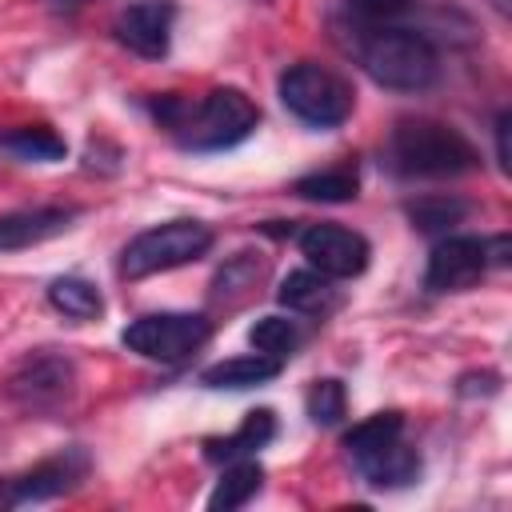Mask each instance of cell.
<instances>
[{
    "label": "cell",
    "mask_w": 512,
    "mask_h": 512,
    "mask_svg": "<svg viewBox=\"0 0 512 512\" xmlns=\"http://www.w3.org/2000/svg\"><path fill=\"white\" fill-rule=\"evenodd\" d=\"M496 160H500V168L508 172V112L496 116Z\"/></svg>",
    "instance_id": "25"
},
{
    "label": "cell",
    "mask_w": 512,
    "mask_h": 512,
    "mask_svg": "<svg viewBox=\"0 0 512 512\" xmlns=\"http://www.w3.org/2000/svg\"><path fill=\"white\" fill-rule=\"evenodd\" d=\"M348 8L360 16V24H388L412 8V0H348Z\"/></svg>",
    "instance_id": "24"
},
{
    "label": "cell",
    "mask_w": 512,
    "mask_h": 512,
    "mask_svg": "<svg viewBox=\"0 0 512 512\" xmlns=\"http://www.w3.org/2000/svg\"><path fill=\"white\" fill-rule=\"evenodd\" d=\"M384 164L400 180H448L480 168V152L460 128L416 116V120H400L388 132Z\"/></svg>",
    "instance_id": "3"
},
{
    "label": "cell",
    "mask_w": 512,
    "mask_h": 512,
    "mask_svg": "<svg viewBox=\"0 0 512 512\" xmlns=\"http://www.w3.org/2000/svg\"><path fill=\"white\" fill-rule=\"evenodd\" d=\"M276 92H280V104L312 128H336L356 108L352 84L340 72L320 64H292L288 72H280Z\"/></svg>",
    "instance_id": "6"
},
{
    "label": "cell",
    "mask_w": 512,
    "mask_h": 512,
    "mask_svg": "<svg viewBox=\"0 0 512 512\" xmlns=\"http://www.w3.org/2000/svg\"><path fill=\"white\" fill-rule=\"evenodd\" d=\"M260 484H264V468H260L252 456L228 460L220 484H216L212 496H208V508H212V512H220V508H224V512H228V508H244V504L260 492Z\"/></svg>",
    "instance_id": "19"
},
{
    "label": "cell",
    "mask_w": 512,
    "mask_h": 512,
    "mask_svg": "<svg viewBox=\"0 0 512 512\" xmlns=\"http://www.w3.org/2000/svg\"><path fill=\"white\" fill-rule=\"evenodd\" d=\"M304 404H308L312 424L332 428V424H340V420H344V412H348V392H344V384H340V380L324 376V380H312V388H308Z\"/></svg>",
    "instance_id": "23"
},
{
    "label": "cell",
    "mask_w": 512,
    "mask_h": 512,
    "mask_svg": "<svg viewBox=\"0 0 512 512\" xmlns=\"http://www.w3.org/2000/svg\"><path fill=\"white\" fill-rule=\"evenodd\" d=\"M280 360H272V356H264V352H248V356H228V360H220V364H208L204 372H200V384L204 388H260V384H268V380H276L280 376Z\"/></svg>",
    "instance_id": "14"
},
{
    "label": "cell",
    "mask_w": 512,
    "mask_h": 512,
    "mask_svg": "<svg viewBox=\"0 0 512 512\" xmlns=\"http://www.w3.org/2000/svg\"><path fill=\"white\" fill-rule=\"evenodd\" d=\"M76 220V208L64 204H40V208H16L0 216V252H16V248H32L44 244L60 232H68Z\"/></svg>",
    "instance_id": "13"
},
{
    "label": "cell",
    "mask_w": 512,
    "mask_h": 512,
    "mask_svg": "<svg viewBox=\"0 0 512 512\" xmlns=\"http://www.w3.org/2000/svg\"><path fill=\"white\" fill-rule=\"evenodd\" d=\"M292 192L300 200H316V204H348L360 192V176H356L352 164H340V168H324V172L300 176L292 184Z\"/></svg>",
    "instance_id": "20"
},
{
    "label": "cell",
    "mask_w": 512,
    "mask_h": 512,
    "mask_svg": "<svg viewBox=\"0 0 512 512\" xmlns=\"http://www.w3.org/2000/svg\"><path fill=\"white\" fill-rule=\"evenodd\" d=\"M208 336H212V324L200 312H148L120 332V344L144 360L180 364L196 348H204Z\"/></svg>",
    "instance_id": "7"
},
{
    "label": "cell",
    "mask_w": 512,
    "mask_h": 512,
    "mask_svg": "<svg viewBox=\"0 0 512 512\" xmlns=\"http://www.w3.org/2000/svg\"><path fill=\"white\" fill-rule=\"evenodd\" d=\"M0 152L20 164H56L68 156V144L48 124H20V128L0 132Z\"/></svg>",
    "instance_id": "16"
},
{
    "label": "cell",
    "mask_w": 512,
    "mask_h": 512,
    "mask_svg": "<svg viewBox=\"0 0 512 512\" xmlns=\"http://www.w3.org/2000/svg\"><path fill=\"white\" fill-rule=\"evenodd\" d=\"M352 52L360 68L388 92H424L440 76V52L416 28L360 24L352 36Z\"/></svg>",
    "instance_id": "2"
},
{
    "label": "cell",
    "mask_w": 512,
    "mask_h": 512,
    "mask_svg": "<svg viewBox=\"0 0 512 512\" xmlns=\"http://www.w3.org/2000/svg\"><path fill=\"white\" fill-rule=\"evenodd\" d=\"M4 392L8 400L20 408V412H32V416H44V412H56L72 400L76 392V364L60 352H28L4 380Z\"/></svg>",
    "instance_id": "8"
},
{
    "label": "cell",
    "mask_w": 512,
    "mask_h": 512,
    "mask_svg": "<svg viewBox=\"0 0 512 512\" xmlns=\"http://www.w3.org/2000/svg\"><path fill=\"white\" fill-rule=\"evenodd\" d=\"M172 24H176L172 0H128L112 20V36L132 56L160 60L172 48Z\"/></svg>",
    "instance_id": "11"
},
{
    "label": "cell",
    "mask_w": 512,
    "mask_h": 512,
    "mask_svg": "<svg viewBox=\"0 0 512 512\" xmlns=\"http://www.w3.org/2000/svg\"><path fill=\"white\" fill-rule=\"evenodd\" d=\"M88 476V452L84 448H64L24 472H12L0 480V512L8 508H24V504H44L56 496H68L72 488H80Z\"/></svg>",
    "instance_id": "9"
},
{
    "label": "cell",
    "mask_w": 512,
    "mask_h": 512,
    "mask_svg": "<svg viewBox=\"0 0 512 512\" xmlns=\"http://www.w3.org/2000/svg\"><path fill=\"white\" fill-rule=\"evenodd\" d=\"M256 4H268V0H256Z\"/></svg>",
    "instance_id": "27"
},
{
    "label": "cell",
    "mask_w": 512,
    "mask_h": 512,
    "mask_svg": "<svg viewBox=\"0 0 512 512\" xmlns=\"http://www.w3.org/2000/svg\"><path fill=\"white\" fill-rule=\"evenodd\" d=\"M152 112L172 132V140L192 152L236 148L260 124V108L252 104V96L244 88H212L196 104L184 96H160Z\"/></svg>",
    "instance_id": "1"
},
{
    "label": "cell",
    "mask_w": 512,
    "mask_h": 512,
    "mask_svg": "<svg viewBox=\"0 0 512 512\" xmlns=\"http://www.w3.org/2000/svg\"><path fill=\"white\" fill-rule=\"evenodd\" d=\"M248 344L256 348V352H264V356H272V360H288L292 352H296V344H300V328L292 324V320H284V316H260L252 328H248Z\"/></svg>",
    "instance_id": "22"
},
{
    "label": "cell",
    "mask_w": 512,
    "mask_h": 512,
    "mask_svg": "<svg viewBox=\"0 0 512 512\" xmlns=\"http://www.w3.org/2000/svg\"><path fill=\"white\" fill-rule=\"evenodd\" d=\"M48 304L60 312V316H68V320H96L100 312H104V296H100V288L92 284V280H84V276H56L52 284H48Z\"/></svg>",
    "instance_id": "18"
},
{
    "label": "cell",
    "mask_w": 512,
    "mask_h": 512,
    "mask_svg": "<svg viewBox=\"0 0 512 512\" xmlns=\"http://www.w3.org/2000/svg\"><path fill=\"white\" fill-rule=\"evenodd\" d=\"M272 436H276V416H272V408H252V412L240 420L236 432H228V436H220V440H208V444H204V456L216 460V464H224V460H244V456L260 452Z\"/></svg>",
    "instance_id": "15"
},
{
    "label": "cell",
    "mask_w": 512,
    "mask_h": 512,
    "mask_svg": "<svg viewBox=\"0 0 512 512\" xmlns=\"http://www.w3.org/2000/svg\"><path fill=\"white\" fill-rule=\"evenodd\" d=\"M404 212H408L412 228H420V232H448L452 224H460L468 216V204L456 196H420Z\"/></svg>",
    "instance_id": "21"
},
{
    "label": "cell",
    "mask_w": 512,
    "mask_h": 512,
    "mask_svg": "<svg viewBox=\"0 0 512 512\" xmlns=\"http://www.w3.org/2000/svg\"><path fill=\"white\" fill-rule=\"evenodd\" d=\"M488 272V248L480 236H444L424 268L428 292H464Z\"/></svg>",
    "instance_id": "12"
},
{
    "label": "cell",
    "mask_w": 512,
    "mask_h": 512,
    "mask_svg": "<svg viewBox=\"0 0 512 512\" xmlns=\"http://www.w3.org/2000/svg\"><path fill=\"white\" fill-rule=\"evenodd\" d=\"M52 8H80V4H88V0H48Z\"/></svg>",
    "instance_id": "26"
},
{
    "label": "cell",
    "mask_w": 512,
    "mask_h": 512,
    "mask_svg": "<svg viewBox=\"0 0 512 512\" xmlns=\"http://www.w3.org/2000/svg\"><path fill=\"white\" fill-rule=\"evenodd\" d=\"M276 300H280L288 312L320 316V312H328V308L336 304V288H332V280H328L324 272H316V268H296V272H288V276L280 280Z\"/></svg>",
    "instance_id": "17"
},
{
    "label": "cell",
    "mask_w": 512,
    "mask_h": 512,
    "mask_svg": "<svg viewBox=\"0 0 512 512\" xmlns=\"http://www.w3.org/2000/svg\"><path fill=\"white\" fill-rule=\"evenodd\" d=\"M296 244H300L304 260L316 272H324L328 280H352V276H360L368 268V256H372L368 240L360 232L344 228V224H308V228H300Z\"/></svg>",
    "instance_id": "10"
},
{
    "label": "cell",
    "mask_w": 512,
    "mask_h": 512,
    "mask_svg": "<svg viewBox=\"0 0 512 512\" xmlns=\"http://www.w3.org/2000/svg\"><path fill=\"white\" fill-rule=\"evenodd\" d=\"M344 452L372 488H408L420 476V452L404 444L400 412H376L352 424L344 432Z\"/></svg>",
    "instance_id": "4"
},
{
    "label": "cell",
    "mask_w": 512,
    "mask_h": 512,
    "mask_svg": "<svg viewBox=\"0 0 512 512\" xmlns=\"http://www.w3.org/2000/svg\"><path fill=\"white\" fill-rule=\"evenodd\" d=\"M212 248V228L200 220H164L156 228H144L132 236L120 252V276L124 280H144L156 272L184 268L200 260Z\"/></svg>",
    "instance_id": "5"
}]
</instances>
